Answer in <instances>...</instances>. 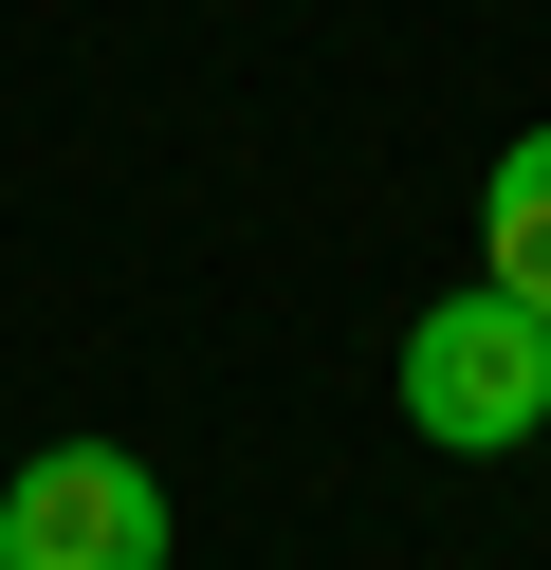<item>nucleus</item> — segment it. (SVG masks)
<instances>
[{
	"instance_id": "f257e3e1",
	"label": "nucleus",
	"mask_w": 551,
	"mask_h": 570,
	"mask_svg": "<svg viewBox=\"0 0 551 570\" xmlns=\"http://www.w3.org/2000/svg\"><path fill=\"white\" fill-rule=\"evenodd\" d=\"M404 423L441 460H496V442H551V313L514 295H441L404 332Z\"/></svg>"
},
{
	"instance_id": "f03ea898",
	"label": "nucleus",
	"mask_w": 551,
	"mask_h": 570,
	"mask_svg": "<svg viewBox=\"0 0 551 570\" xmlns=\"http://www.w3.org/2000/svg\"><path fill=\"white\" fill-rule=\"evenodd\" d=\"M0 570H166V479L129 442H37L0 479Z\"/></svg>"
},
{
	"instance_id": "7ed1b4c3",
	"label": "nucleus",
	"mask_w": 551,
	"mask_h": 570,
	"mask_svg": "<svg viewBox=\"0 0 551 570\" xmlns=\"http://www.w3.org/2000/svg\"><path fill=\"white\" fill-rule=\"evenodd\" d=\"M478 295L551 313V129H514V148L478 166Z\"/></svg>"
}]
</instances>
